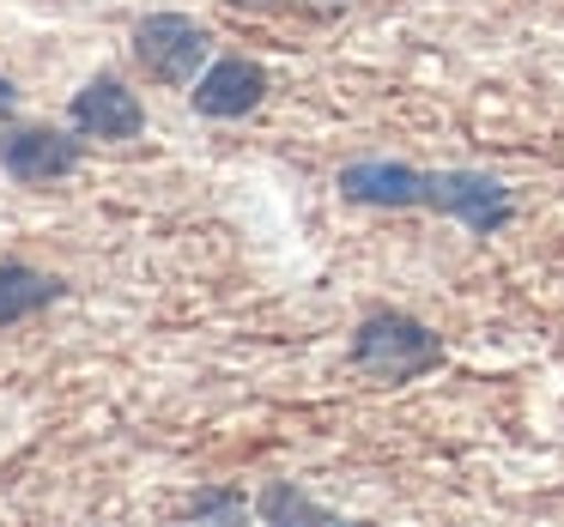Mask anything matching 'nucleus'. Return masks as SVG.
I'll return each instance as SVG.
<instances>
[{"label": "nucleus", "mask_w": 564, "mask_h": 527, "mask_svg": "<svg viewBox=\"0 0 564 527\" xmlns=\"http://www.w3.org/2000/svg\"><path fill=\"white\" fill-rule=\"evenodd\" d=\"M0 164H7L19 183H50V176H67L79 164V146L67 134H43V128H31V134H13L7 146H0Z\"/></svg>", "instance_id": "nucleus-6"}, {"label": "nucleus", "mask_w": 564, "mask_h": 527, "mask_svg": "<svg viewBox=\"0 0 564 527\" xmlns=\"http://www.w3.org/2000/svg\"><path fill=\"white\" fill-rule=\"evenodd\" d=\"M352 358H358V370H370V376L406 382V376H419V370L437 364L443 345H437V333H431L425 321H413V316H370L365 328H358V340H352Z\"/></svg>", "instance_id": "nucleus-1"}, {"label": "nucleus", "mask_w": 564, "mask_h": 527, "mask_svg": "<svg viewBox=\"0 0 564 527\" xmlns=\"http://www.w3.org/2000/svg\"><path fill=\"white\" fill-rule=\"evenodd\" d=\"M261 515H273V521H292V515H297V521H322L316 503H304L297 491H285V485H273L268 497H261Z\"/></svg>", "instance_id": "nucleus-9"}, {"label": "nucleus", "mask_w": 564, "mask_h": 527, "mask_svg": "<svg viewBox=\"0 0 564 527\" xmlns=\"http://www.w3.org/2000/svg\"><path fill=\"white\" fill-rule=\"evenodd\" d=\"M425 207L455 212L467 231H498L510 219V188L486 171H437L425 176Z\"/></svg>", "instance_id": "nucleus-2"}, {"label": "nucleus", "mask_w": 564, "mask_h": 527, "mask_svg": "<svg viewBox=\"0 0 564 527\" xmlns=\"http://www.w3.org/2000/svg\"><path fill=\"white\" fill-rule=\"evenodd\" d=\"M55 297V279H43V273L31 267H0V328L7 321H25L31 309H43Z\"/></svg>", "instance_id": "nucleus-8"}, {"label": "nucleus", "mask_w": 564, "mask_h": 527, "mask_svg": "<svg viewBox=\"0 0 564 527\" xmlns=\"http://www.w3.org/2000/svg\"><path fill=\"white\" fill-rule=\"evenodd\" d=\"M340 195L365 207H425V176L406 164H346Z\"/></svg>", "instance_id": "nucleus-4"}, {"label": "nucleus", "mask_w": 564, "mask_h": 527, "mask_svg": "<svg viewBox=\"0 0 564 527\" xmlns=\"http://www.w3.org/2000/svg\"><path fill=\"white\" fill-rule=\"evenodd\" d=\"M74 122L98 140H128V134H140V103H134V91L116 86V79H91L74 98Z\"/></svg>", "instance_id": "nucleus-5"}, {"label": "nucleus", "mask_w": 564, "mask_h": 527, "mask_svg": "<svg viewBox=\"0 0 564 527\" xmlns=\"http://www.w3.org/2000/svg\"><path fill=\"white\" fill-rule=\"evenodd\" d=\"M261 91H268V74H261L256 62H219L195 86V103L207 116H243V110H256V103H261Z\"/></svg>", "instance_id": "nucleus-7"}, {"label": "nucleus", "mask_w": 564, "mask_h": 527, "mask_svg": "<svg viewBox=\"0 0 564 527\" xmlns=\"http://www.w3.org/2000/svg\"><path fill=\"white\" fill-rule=\"evenodd\" d=\"M0 110H13V86H0Z\"/></svg>", "instance_id": "nucleus-10"}, {"label": "nucleus", "mask_w": 564, "mask_h": 527, "mask_svg": "<svg viewBox=\"0 0 564 527\" xmlns=\"http://www.w3.org/2000/svg\"><path fill=\"white\" fill-rule=\"evenodd\" d=\"M134 55H140V67H147V74L171 79V86H188V79H195V67L207 62V31H200L195 19H183V13H159V19H147V25H140Z\"/></svg>", "instance_id": "nucleus-3"}]
</instances>
